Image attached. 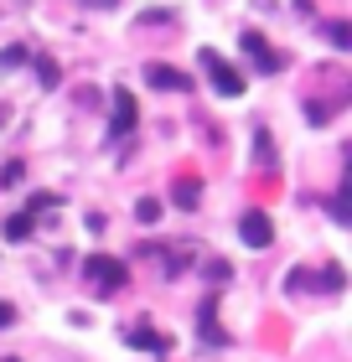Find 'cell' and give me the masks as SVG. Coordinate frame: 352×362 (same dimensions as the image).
Returning <instances> with one entry per match:
<instances>
[{
  "label": "cell",
  "mask_w": 352,
  "mask_h": 362,
  "mask_svg": "<svg viewBox=\"0 0 352 362\" xmlns=\"http://www.w3.org/2000/svg\"><path fill=\"white\" fill-rule=\"evenodd\" d=\"M239 238L249 243V249H270V238H275V223H270V212H244L239 218Z\"/></svg>",
  "instance_id": "cell-1"
},
{
  "label": "cell",
  "mask_w": 352,
  "mask_h": 362,
  "mask_svg": "<svg viewBox=\"0 0 352 362\" xmlns=\"http://www.w3.org/2000/svg\"><path fill=\"white\" fill-rule=\"evenodd\" d=\"M135 129V93L114 88V114H109V140H125Z\"/></svg>",
  "instance_id": "cell-2"
},
{
  "label": "cell",
  "mask_w": 352,
  "mask_h": 362,
  "mask_svg": "<svg viewBox=\"0 0 352 362\" xmlns=\"http://www.w3.org/2000/svg\"><path fill=\"white\" fill-rule=\"evenodd\" d=\"M203 68L212 73V83H217V93H223V98H239V93H244V78L233 73L217 52H203Z\"/></svg>",
  "instance_id": "cell-3"
},
{
  "label": "cell",
  "mask_w": 352,
  "mask_h": 362,
  "mask_svg": "<svg viewBox=\"0 0 352 362\" xmlns=\"http://www.w3.org/2000/svg\"><path fill=\"white\" fill-rule=\"evenodd\" d=\"M145 83H156V88H176V93H192V78H187V73H176V68H161V62H150V68H145Z\"/></svg>",
  "instance_id": "cell-4"
},
{
  "label": "cell",
  "mask_w": 352,
  "mask_h": 362,
  "mask_svg": "<svg viewBox=\"0 0 352 362\" xmlns=\"http://www.w3.org/2000/svg\"><path fill=\"white\" fill-rule=\"evenodd\" d=\"M89 274H93V285H104V290H120L125 285V264H114V259H93Z\"/></svg>",
  "instance_id": "cell-5"
},
{
  "label": "cell",
  "mask_w": 352,
  "mask_h": 362,
  "mask_svg": "<svg viewBox=\"0 0 352 362\" xmlns=\"http://www.w3.org/2000/svg\"><path fill=\"white\" fill-rule=\"evenodd\" d=\"M244 47H249V57H254L259 68H270V73L280 68V57L270 52V47H264V37H259V31H244Z\"/></svg>",
  "instance_id": "cell-6"
},
{
  "label": "cell",
  "mask_w": 352,
  "mask_h": 362,
  "mask_svg": "<svg viewBox=\"0 0 352 362\" xmlns=\"http://www.w3.org/2000/svg\"><path fill=\"white\" fill-rule=\"evenodd\" d=\"M135 218L150 228V223H161V202H156V197H140V202H135Z\"/></svg>",
  "instance_id": "cell-7"
},
{
  "label": "cell",
  "mask_w": 352,
  "mask_h": 362,
  "mask_svg": "<svg viewBox=\"0 0 352 362\" xmlns=\"http://www.w3.org/2000/svg\"><path fill=\"white\" fill-rule=\"evenodd\" d=\"M203 337L212 341V347L223 341V337H217V326H212V300H203Z\"/></svg>",
  "instance_id": "cell-8"
},
{
  "label": "cell",
  "mask_w": 352,
  "mask_h": 362,
  "mask_svg": "<svg viewBox=\"0 0 352 362\" xmlns=\"http://www.w3.org/2000/svg\"><path fill=\"white\" fill-rule=\"evenodd\" d=\"M6 233H11V238H31V218H26V212H21V218H11Z\"/></svg>",
  "instance_id": "cell-9"
},
{
  "label": "cell",
  "mask_w": 352,
  "mask_h": 362,
  "mask_svg": "<svg viewBox=\"0 0 352 362\" xmlns=\"http://www.w3.org/2000/svg\"><path fill=\"white\" fill-rule=\"evenodd\" d=\"M176 202H181V207L197 202V181H176Z\"/></svg>",
  "instance_id": "cell-10"
},
{
  "label": "cell",
  "mask_w": 352,
  "mask_h": 362,
  "mask_svg": "<svg viewBox=\"0 0 352 362\" xmlns=\"http://www.w3.org/2000/svg\"><path fill=\"white\" fill-rule=\"evenodd\" d=\"M130 341H135V347H150V352H161V337H156V332H130Z\"/></svg>",
  "instance_id": "cell-11"
},
{
  "label": "cell",
  "mask_w": 352,
  "mask_h": 362,
  "mask_svg": "<svg viewBox=\"0 0 352 362\" xmlns=\"http://www.w3.org/2000/svg\"><path fill=\"white\" fill-rule=\"evenodd\" d=\"M11 321H16V305H11V300H0V326H11Z\"/></svg>",
  "instance_id": "cell-12"
}]
</instances>
